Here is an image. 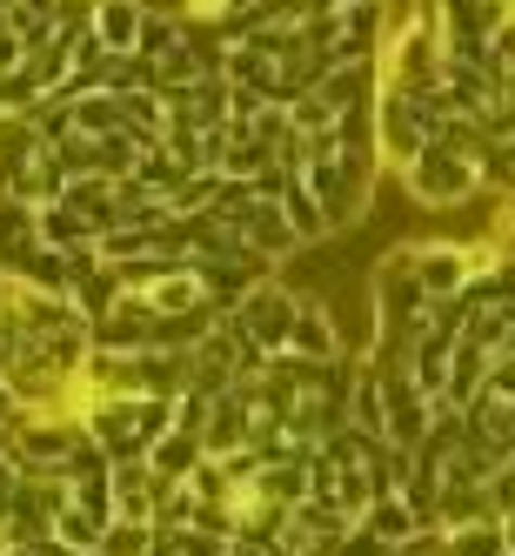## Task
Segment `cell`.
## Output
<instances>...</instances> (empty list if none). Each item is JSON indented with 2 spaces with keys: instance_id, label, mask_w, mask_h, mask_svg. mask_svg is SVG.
Listing matches in <instances>:
<instances>
[{
  "instance_id": "obj_1",
  "label": "cell",
  "mask_w": 515,
  "mask_h": 556,
  "mask_svg": "<svg viewBox=\"0 0 515 556\" xmlns=\"http://www.w3.org/2000/svg\"><path fill=\"white\" fill-rule=\"evenodd\" d=\"M428 289L415 275V242H395L382 262H375V336H395V342H415L428 329Z\"/></svg>"
},
{
  "instance_id": "obj_2",
  "label": "cell",
  "mask_w": 515,
  "mask_h": 556,
  "mask_svg": "<svg viewBox=\"0 0 515 556\" xmlns=\"http://www.w3.org/2000/svg\"><path fill=\"white\" fill-rule=\"evenodd\" d=\"M402 188L415 194L422 208H462V202H475V194H482V168H475L468 154H455V148H442V141H428L415 162L402 168Z\"/></svg>"
},
{
  "instance_id": "obj_3",
  "label": "cell",
  "mask_w": 515,
  "mask_h": 556,
  "mask_svg": "<svg viewBox=\"0 0 515 556\" xmlns=\"http://www.w3.org/2000/svg\"><path fill=\"white\" fill-rule=\"evenodd\" d=\"M81 422H88V435L114 463H134V456L154 450V435L141 422V395H94V403L81 409Z\"/></svg>"
},
{
  "instance_id": "obj_4",
  "label": "cell",
  "mask_w": 515,
  "mask_h": 556,
  "mask_svg": "<svg viewBox=\"0 0 515 556\" xmlns=\"http://www.w3.org/2000/svg\"><path fill=\"white\" fill-rule=\"evenodd\" d=\"M422 148H428V114H422L409 94L382 88V101H375V154H382V168L402 175Z\"/></svg>"
},
{
  "instance_id": "obj_5",
  "label": "cell",
  "mask_w": 515,
  "mask_h": 556,
  "mask_svg": "<svg viewBox=\"0 0 515 556\" xmlns=\"http://www.w3.org/2000/svg\"><path fill=\"white\" fill-rule=\"evenodd\" d=\"M295 308H301V295L282 289V282L268 275V282H255V289L242 295V308H234V315H242V329H248L268 355H288V342H295Z\"/></svg>"
},
{
  "instance_id": "obj_6",
  "label": "cell",
  "mask_w": 515,
  "mask_h": 556,
  "mask_svg": "<svg viewBox=\"0 0 515 556\" xmlns=\"http://www.w3.org/2000/svg\"><path fill=\"white\" fill-rule=\"evenodd\" d=\"M255 416H261V403H255V382H248V376H242V382H228V389L215 395V409H208V429H202L208 456H234V450H248Z\"/></svg>"
},
{
  "instance_id": "obj_7",
  "label": "cell",
  "mask_w": 515,
  "mask_h": 556,
  "mask_svg": "<svg viewBox=\"0 0 515 556\" xmlns=\"http://www.w3.org/2000/svg\"><path fill=\"white\" fill-rule=\"evenodd\" d=\"M154 329H162V308H154L147 295H121L101 323H94V349H121V355H141V349H154Z\"/></svg>"
},
{
  "instance_id": "obj_8",
  "label": "cell",
  "mask_w": 515,
  "mask_h": 556,
  "mask_svg": "<svg viewBox=\"0 0 515 556\" xmlns=\"http://www.w3.org/2000/svg\"><path fill=\"white\" fill-rule=\"evenodd\" d=\"M415 275H422L428 302H455L475 282V255L468 242H415Z\"/></svg>"
},
{
  "instance_id": "obj_9",
  "label": "cell",
  "mask_w": 515,
  "mask_h": 556,
  "mask_svg": "<svg viewBox=\"0 0 515 556\" xmlns=\"http://www.w3.org/2000/svg\"><path fill=\"white\" fill-rule=\"evenodd\" d=\"M41 249H48V242H41V208L21 202V194H0V268L21 275Z\"/></svg>"
},
{
  "instance_id": "obj_10",
  "label": "cell",
  "mask_w": 515,
  "mask_h": 556,
  "mask_svg": "<svg viewBox=\"0 0 515 556\" xmlns=\"http://www.w3.org/2000/svg\"><path fill=\"white\" fill-rule=\"evenodd\" d=\"M154 509H162V476L147 469V456L114 463V516L121 523H154Z\"/></svg>"
},
{
  "instance_id": "obj_11",
  "label": "cell",
  "mask_w": 515,
  "mask_h": 556,
  "mask_svg": "<svg viewBox=\"0 0 515 556\" xmlns=\"http://www.w3.org/2000/svg\"><path fill=\"white\" fill-rule=\"evenodd\" d=\"M288 349L308 355V363H335V355H342L335 308H329L322 295H301V308H295V342H288Z\"/></svg>"
},
{
  "instance_id": "obj_12",
  "label": "cell",
  "mask_w": 515,
  "mask_h": 556,
  "mask_svg": "<svg viewBox=\"0 0 515 556\" xmlns=\"http://www.w3.org/2000/svg\"><path fill=\"white\" fill-rule=\"evenodd\" d=\"M489 369H495V355L475 342V336H462V342H455V363H449V389H442V403H449V409H468L475 395L489 389Z\"/></svg>"
},
{
  "instance_id": "obj_13",
  "label": "cell",
  "mask_w": 515,
  "mask_h": 556,
  "mask_svg": "<svg viewBox=\"0 0 515 556\" xmlns=\"http://www.w3.org/2000/svg\"><path fill=\"white\" fill-rule=\"evenodd\" d=\"M355 530H362L369 543H388V549H402L409 536H422V523H415V509H409V496H402V490L375 496V503H369V516H362Z\"/></svg>"
},
{
  "instance_id": "obj_14",
  "label": "cell",
  "mask_w": 515,
  "mask_h": 556,
  "mask_svg": "<svg viewBox=\"0 0 515 556\" xmlns=\"http://www.w3.org/2000/svg\"><path fill=\"white\" fill-rule=\"evenodd\" d=\"M202 456H208V443H202V435H194V429H168L162 443L147 450V469L162 476V483H188V476L202 469Z\"/></svg>"
},
{
  "instance_id": "obj_15",
  "label": "cell",
  "mask_w": 515,
  "mask_h": 556,
  "mask_svg": "<svg viewBox=\"0 0 515 556\" xmlns=\"http://www.w3.org/2000/svg\"><path fill=\"white\" fill-rule=\"evenodd\" d=\"M141 27H147L141 0H94V34H101L114 54H134L141 48Z\"/></svg>"
},
{
  "instance_id": "obj_16",
  "label": "cell",
  "mask_w": 515,
  "mask_h": 556,
  "mask_svg": "<svg viewBox=\"0 0 515 556\" xmlns=\"http://www.w3.org/2000/svg\"><path fill=\"white\" fill-rule=\"evenodd\" d=\"M282 208H288V222H295L301 242H322V235H329V208H322V194L308 188V175H288L282 168Z\"/></svg>"
},
{
  "instance_id": "obj_17",
  "label": "cell",
  "mask_w": 515,
  "mask_h": 556,
  "mask_svg": "<svg viewBox=\"0 0 515 556\" xmlns=\"http://www.w3.org/2000/svg\"><path fill=\"white\" fill-rule=\"evenodd\" d=\"M41 242H48V249H88V242H101V235H94V222H88L81 208L48 202V208H41Z\"/></svg>"
},
{
  "instance_id": "obj_18",
  "label": "cell",
  "mask_w": 515,
  "mask_h": 556,
  "mask_svg": "<svg viewBox=\"0 0 515 556\" xmlns=\"http://www.w3.org/2000/svg\"><path fill=\"white\" fill-rule=\"evenodd\" d=\"M188 175H194V168H181V162H175V154H168L162 141H147V148H141V162H134V181H141L147 194H162V202H168V194H175Z\"/></svg>"
},
{
  "instance_id": "obj_19",
  "label": "cell",
  "mask_w": 515,
  "mask_h": 556,
  "mask_svg": "<svg viewBox=\"0 0 515 556\" xmlns=\"http://www.w3.org/2000/svg\"><path fill=\"white\" fill-rule=\"evenodd\" d=\"M74 128H81V135H114V128H128V108H121V94H114V88H94V94H81V101H74Z\"/></svg>"
},
{
  "instance_id": "obj_20",
  "label": "cell",
  "mask_w": 515,
  "mask_h": 556,
  "mask_svg": "<svg viewBox=\"0 0 515 556\" xmlns=\"http://www.w3.org/2000/svg\"><path fill=\"white\" fill-rule=\"evenodd\" d=\"M121 295H128V289H121V275H114L107 262H101V268H88V275H81V289H74V302H81L88 323H101V315L121 302Z\"/></svg>"
},
{
  "instance_id": "obj_21",
  "label": "cell",
  "mask_w": 515,
  "mask_h": 556,
  "mask_svg": "<svg viewBox=\"0 0 515 556\" xmlns=\"http://www.w3.org/2000/svg\"><path fill=\"white\" fill-rule=\"evenodd\" d=\"M449 549H455V556H508V530H502V516H482V523L449 530Z\"/></svg>"
},
{
  "instance_id": "obj_22",
  "label": "cell",
  "mask_w": 515,
  "mask_h": 556,
  "mask_svg": "<svg viewBox=\"0 0 515 556\" xmlns=\"http://www.w3.org/2000/svg\"><path fill=\"white\" fill-rule=\"evenodd\" d=\"M134 162H141V141H134L128 128H114V135H94V168H101V175L128 181V175H134Z\"/></svg>"
},
{
  "instance_id": "obj_23",
  "label": "cell",
  "mask_w": 515,
  "mask_h": 556,
  "mask_svg": "<svg viewBox=\"0 0 515 556\" xmlns=\"http://www.w3.org/2000/svg\"><path fill=\"white\" fill-rule=\"evenodd\" d=\"M54 536H61V543H81V549H101L107 516H94V509H81V503H67V509L54 516Z\"/></svg>"
},
{
  "instance_id": "obj_24",
  "label": "cell",
  "mask_w": 515,
  "mask_h": 556,
  "mask_svg": "<svg viewBox=\"0 0 515 556\" xmlns=\"http://www.w3.org/2000/svg\"><path fill=\"white\" fill-rule=\"evenodd\" d=\"M27 122L41 128V141H48V148H54V141H67V135H81V128H74V101H67V94H41V108H34Z\"/></svg>"
},
{
  "instance_id": "obj_25",
  "label": "cell",
  "mask_w": 515,
  "mask_h": 556,
  "mask_svg": "<svg viewBox=\"0 0 515 556\" xmlns=\"http://www.w3.org/2000/svg\"><path fill=\"white\" fill-rule=\"evenodd\" d=\"M101 556H154V523H121L114 516L101 536Z\"/></svg>"
},
{
  "instance_id": "obj_26",
  "label": "cell",
  "mask_w": 515,
  "mask_h": 556,
  "mask_svg": "<svg viewBox=\"0 0 515 556\" xmlns=\"http://www.w3.org/2000/svg\"><path fill=\"white\" fill-rule=\"evenodd\" d=\"M194 509H202L194 483H162V509H154V523H162V530H188Z\"/></svg>"
},
{
  "instance_id": "obj_27",
  "label": "cell",
  "mask_w": 515,
  "mask_h": 556,
  "mask_svg": "<svg viewBox=\"0 0 515 556\" xmlns=\"http://www.w3.org/2000/svg\"><path fill=\"white\" fill-rule=\"evenodd\" d=\"M41 81H34V74L27 67H14V74H0V114H34V108H41Z\"/></svg>"
},
{
  "instance_id": "obj_28",
  "label": "cell",
  "mask_w": 515,
  "mask_h": 556,
  "mask_svg": "<svg viewBox=\"0 0 515 556\" xmlns=\"http://www.w3.org/2000/svg\"><path fill=\"white\" fill-rule=\"evenodd\" d=\"M0 463H8V429H0Z\"/></svg>"
},
{
  "instance_id": "obj_29",
  "label": "cell",
  "mask_w": 515,
  "mask_h": 556,
  "mask_svg": "<svg viewBox=\"0 0 515 556\" xmlns=\"http://www.w3.org/2000/svg\"><path fill=\"white\" fill-rule=\"evenodd\" d=\"M0 556H14V549H8V543H0Z\"/></svg>"
}]
</instances>
